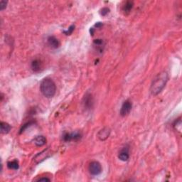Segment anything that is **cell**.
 <instances>
[{
    "instance_id": "cell-19",
    "label": "cell",
    "mask_w": 182,
    "mask_h": 182,
    "mask_svg": "<svg viewBox=\"0 0 182 182\" xmlns=\"http://www.w3.org/2000/svg\"><path fill=\"white\" fill-rule=\"evenodd\" d=\"M74 29H75V25H71L69 28H68V30L63 31V33H64V34L66 35H67V36H68V35L72 34V33L73 32V31H74Z\"/></svg>"
},
{
    "instance_id": "cell-15",
    "label": "cell",
    "mask_w": 182,
    "mask_h": 182,
    "mask_svg": "<svg viewBox=\"0 0 182 182\" xmlns=\"http://www.w3.org/2000/svg\"><path fill=\"white\" fill-rule=\"evenodd\" d=\"M93 44H94V46L96 47V50L99 51L100 53H102L103 51V48H104V42L103 41V39H98L94 40Z\"/></svg>"
},
{
    "instance_id": "cell-20",
    "label": "cell",
    "mask_w": 182,
    "mask_h": 182,
    "mask_svg": "<svg viewBox=\"0 0 182 182\" xmlns=\"http://www.w3.org/2000/svg\"><path fill=\"white\" fill-rule=\"evenodd\" d=\"M109 12H110V9H108V7H104V8H103L100 10V15H102V16H106Z\"/></svg>"
},
{
    "instance_id": "cell-11",
    "label": "cell",
    "mask_w": 182,
    "mask_h": 182,
    "mask_svg": "<svg viewBox=\"0 0 182 182\" xmlns=\"http://www.w3.org/2000/svg\"><path fill=\"white\" fill-rule=\"evenodd\" d=\"M31 67L34 72L38 73L39 72L42 68V63L39 59H34V61L32 62L31 64Z\"/></svg>"
},
{
    "instance_id": "cell-7",
    "label": "cell",
    "mask_w": 182,
    "mask_h": 182,
    "mask_svg": "<svg viewBox=\"0 0 182 182\" xmlns=\"http://www.w3.org/2000/svg\"><path fill=\"white\" fill-rule=\"evenodd\" d=\"M51 154V152H49V149H46V150H44L42 151L41 152H40L35 156L34 158V162L36 163V164H39V163L43 162L44 160L47 159L49 156Z\"/></svg>"
},
{
    "instance_id": "cell-21",
    "label": "cell",
    "mask_w": 182,
    "mask_h": 182,
    "mask_svg": "<svg viewBox=\"0 0 182 182\" xmlns=\"http://www.w3.org/2000/svg\"><path fill=\"white\" fill-rule=\"evenodd\" d=\"M6 5H7V2L4 1V0H2L0 2V9H1L2 11H3L4 9H6Z\"/></svg>"
},
{
    "instance_id": "cell-1",
    "label": "cell",
    "mask_w": 182,
    "mask_h": 182,
    "mask_svg": "<svg viewBox=\"0 0 182 182\" xmlns=\"http://www.w3.org/2000/svg\"><path fill=\"white\" fill-rule=\"evenodd\" d=\"M169 80V75L167 71H162L156 75L153 79L150 86V93L152 95L156 96L159 94L166 86Z\"/></svg>"
},
{
    "instance_id": "cell-14",
    "label": "cell",
    "mask_w": 182,
    "mask_h": 182,
    "mask_svg": "<svg viewBox=\"0 0 182 182\" xmlns=\"http://www.w3.org/2000/svg\"><path fill=\"white\" fill-rule=\"evenodd\" d=\"M0 127H1L2 134H8L11 129V125L8 124L7 122H1Z\"/></svg>"
},
{
    "instance_id": "cell-17",
    "label": "cell",
    "mask_w": 182,
    "mask_h": 182,
    "mask_svg": "<svg viewBox=\"0 0 182 182\" xmlns=\"http://www.w3.org/2000/svg\"><path fill=\"white\" fill-rule=\"evenodd\" d=\"M174 126V128L176 129V131H179V132H181V118H179L176 121L174 122V123L173 125Z\"/></svg>"
},
{
    "instance_id": "cell-22",
    "label": "cell",
    "mask_w": 182,
    "mask_h": 182,
    "mask_svg": "<svg viewBox=\"0 0 182 182\" xmlns=\"http://www.w3.org/2000/svg\"><path fill=\"white\" fill-rule=\"evenodd\" d=\"M38 181H50V179L47 178V177H44V178H40L39 179H38Z\"/></svg>"
},
{
    "instance_id": "cell-12",
    "label": "cell",
    "mask_w": 182,
    "mask_h": 182,
    "mask_svg": "<svg viewBox=\"0 0 182 182\" xmlns=\"http://www.w3.org/2000/svg\"><path fill=\"white\" fill-rule=\"evenodd\" d=\"M47 41H48V44L49 46L53 49H58L60 46V42H59L58 39H56L53 36H49L47 39Z\"/></svg>"
},
{
    "instance_id": "cell-6",
    "label": "cell",
    "mask_w": 182,
    "mask_h": 182,
    "mask_svg": "<svg viewBox=\"0 0 182 182\" xmlns=\"http://www.w3.org/2000/svg\"><path fill=\"white\" fill-rule=\"evenodd\" d=\"M132 108V105L131 101L129 100H125L123 103V104H122L121 109H120V115H121L122 117H125L127 116V115H128L129 114V112H131Z\"/></svg>"
},
{
    "instance_id": "cell-18",
    "label": "cell",
    "mask_w": 182,
    "mask_h": 182,
    "mask_svg": "<svg viewBox=\"0 0 182 182\" xmlns=\"http://www.w3.org/2000/svg\"><path fill=\"white\" fill-rule=\"evenodd\" d=\"M34 124H35V122L34 121H29V122H27V123L23 125V126L22 127V128L20 129L19 134H22V132H24L26 130V129H27L28 128V127H29L30 126H32V125H34Z\"/></svg>"
},
{
    "instance_id": "cell-23",
    "label": "cell",
    "mask_w": 182,
    "mask_h": 182,
    "mask_svg": "<svg viewBox=\"0 0 182 182\" xmlns=\"http://www.w3.org/2000/svg\"><path fill=\"white\" fill-rule=\"evenodd\" d=\"M95 27L97 28H100L101 27H103V23L101 22H98L95 24Z\"/></svg>"
},
{
    "instance_id": "cell-10",
    "label": "cell",
    "mask_w": 182,
    "mask_h": 182,
    "mask_svg": "<svg viewBox=\"0 0 182 182\" xmlns=\"http://www.w3.org/2000/svg\"><path fill=\"white\" fill-rule=\"evenodd\" d=\"M134 6V2L132 1H127L125 2L122 8V12L124 13L125 15H128L131 12L132 8Z\"/></svg>"
},
{
    "instance_id": "cell-4",
    "label": "cell",
    "mask_w": 182,
    "mask_h": 182,
    "mask_svg": "<svg viewBox=\"0 0 182 182\" xmlns=\"http://www.w3.org/2000/svg\"><path fill=\"white\" fill-rule=\"evenodd\" d=\"M81 138L82 133L80 132H75L73 133L65 132L63 135V140L66 142L70 141H78Z\"/></svg>"
},
{
    "instance_id": "cell-8",
    "label": "cell",
    "mask_w": 182,
    "mask_h": 182,
    "mask_svg": "<svg viewBox=\"0 0 182 182\" xmlns=\"http://www.w3.org/2000/svg\"><path fill=\"white\" fill-rule=\"evenodd\" d=\"M110 132L111 130L109 127H105L98 132V134H97V137H98V139H100V141H105L106 139L109 138Z\"/></svg>"
},
{
    "instance_id": "cell-5",
    "label": "cell",
    "mask_w": 182,
    "mask_h": 182,
    "mask_svg": "<svg viewBox=\"0 0 182 182\" xmlns=\"http://www.w3.org/2000/svg\"><path fill=\"white\" fill-rule=\"evenodd\" d=\"M94 100L93 98V95L91 93H87L85 95L83 99V105L85 109L90 110L93 107Z\"/></svg>"
},
{
    "instance_id": "cell-16",
    "label": "cell",
    "mask_w": 182,
    "mask_h": 182,
    "mask_svg": "<svg viewBox=\"0 0 182 182\" xmlns=\"http://www.w3.org/2000/svg\"><path fill=\"white\" fill-rule=\"evenodd\" d=\"M7 167L9 169L17 170L19 168V162L17 160L11 161V162H9L7 163Z\"/></svg>"
},
{
    "instance_id": "cell-2",
    "label": "cell",
    "mask_w": 182,
    "mask_h": 182,
    "mask_svg": "<svg viewBox=\"0 0 182 182\" xmlns=\"http://www.w3.org/2000/svg\"><path fill=\"white\" fill-rule=\"evenodd\" d=\"M40 90L41 93L46 98H50L53 97L56 94V86L55 83L49 78H46L42 80L40 84Z\"/></svg>"
},
{
    "instance_id": "cell-3",
    "label": "cell",
    "mask_w": 182,
    "mask_h": 182,
    "mask_svg": "<svg viewBox=\"0 0 182 182\" xmlns=\"http://www.w3.org/2000/svg\"><path fill=\"white\" fill-rule=\"evenodd\" d=\"M102 166H101L100 163L97 162V161H93L90 163L88 167V171L90 174L93 176H97L101 174L102 172Z\"/></svg>"
},
{
    "instance_id": "cell-13",
    "label": "cell",
    "mask_w": 182,
    "mask_h": 182,
    "mask_svg": "<svg viewBox=\"0 0 182 182\" xmlns=\"http://www.w3.org/2000/svg\"><path fill=\"white\" fill-rule=\"evenodd\" d=\"M34 144L37 146H42L46 143V138L44 136L39 135L37 136L34 139Z\"/></svg>"
},
{
    "instance_id": "cell-9",
    "label": "cell",
    "mask_w": 182,
    "mask_h": 182,
    "mask_svg": "<svg viewBox=\"0 0 182 182\" xmlns=\"http://www.w3.org/2000/svg\"><path fill=\"white\" fill-rule=\"evenodd\" d=\"M118 158L122 162H127L129 158V151L128 146H125L120 151Z\"/></svg>"
}]
</instances>
